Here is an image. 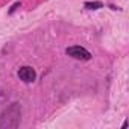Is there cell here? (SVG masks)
Segmentation results:
<instances>
[{"label":"cell","mask_w":129,"mask_h":129,"mask_svg":"<svg viewBox=\"0 0 129 129\" xmlns=\"http://www.w3.org/2000/svg\"><path fill=\"white\" fill-rule=\"evenodd\" d=\"M17 76H18V79H20L21 82H24V83H32V82H35V79H36V71H35V68H32V67H29V65H23V67H20V68L17 70Z\"/></svg>","instance_id":"3"},{"label":"cell","mask_w":129,"mask_h":129,"mask_svg":"<svg viewBox=\"0 0 129 129\" xmlns=\"http://www.w3.org/2000/svg\"><path fill=\"white\" fill-rule=\"evenodd\" d=\"M20 6H21V3H20V2H15V3H14V5L11 6V9L8 11V14H9V15H12V14H14V12H15V11H17V9H18Z\"/></svg>","instance_id":"5"},{"label":"cell","mask_w":129,"mask_h":129,"mask_svg":"<svg viewBox=\"0 0 129 129\" xmlns=\"http://www.w3.org/2000/svg\"><path fill=\"white\" fill-rule=\"evenodd\" d=\"M21 106L20 103H11L0 114V129H15L20 126Z\"/></svg>","instance_id":"1"},{"label":"cell","mask_w":129,"mask_h":129,"mask_svg":"<svg viewBox=\"0 0 129 129\" xmlns=\"http://www.w3.org/2000/svg\"><path fill=\"white\" fill-rule=\"evenodd\" d=\"M83 8L91 9V11H96V9L103 8V3H102V2H85V3H83Z\"/></svg>","instance_id":"4"},{"label":"cell","mask_w":129,"mask_h":129,"mask_svg":"<svg viewBox=\"0 0 129 129\" xmlns=\"http://www.w3.org/2000/svg\"><path fill=\"white\" fill-rule=\"evenodd\" d=\"M65 55L73 58V59H77V61H90L93 58V55L82 46H71V47H67L65 49Z\"/></svg>","instance_id":"2"}]
</instances>
